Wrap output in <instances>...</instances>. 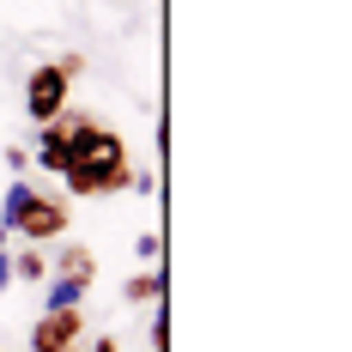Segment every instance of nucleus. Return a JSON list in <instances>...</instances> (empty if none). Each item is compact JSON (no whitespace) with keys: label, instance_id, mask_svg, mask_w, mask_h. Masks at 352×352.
Returning <instances> with one entry per match:
<instances>
[{"label":"nucleus","instance_id":"nucleus-1","mask_svg":"<svg viewBox=\"0 0 352 352\" xmlns=\"http://www.w3.org/2000/svg\"><path fill=\"white\" fill-rule=\"evenodd\" d=\"M134 182V158H128V140L104 128V122H85L67 146V170H61V188L67 201H91V195H122Z\"/></svg>","mask_w":352,"mask_h":352},{"label":"nucleus","instance_id":"nucleus-14","mask_svg":"<svg viewBox=\"0 0 352 352\" xmlns=\"http://www.w3.org/2000/svg\"><path fill=\"white\" fill-rule=\"evenodd\" d=\"M12 285V255H0V292Z\"/></svg>","mask_w":352,"mask_h":352},{"label":"nucleus","instance_id":"nucleus-11","mask_svg":"<svg viewBox=\"0 0 352 352\" xmlns=\"http://www.w3.org/2000/svg\"><path fill=\"white\" fill-rule=\"evenodd\" d=\"M170 346V322H164V304H158V316H152V352Z\"/></svg>","mask_w":352,"mask_h":352},{"label":"nucleus","instance_id":"nucleus-6","mask_svg":"<svg viewBox=\"0 0 352 352\" xmlns=\"http://www.w3.org/2000/svg\"><path fill=\"white\" fill-rule=\"evenodd\" d=\"M122 304H164V267H140L122 280Z\"/></svg>","mask_w":352,"mask_h":352},{"label":"nucleus","instance_id":"nucleus-13","mask_svg":"<svg viewBox=\"0 0 352 352\" xmlns=\"http://www.w3.org/2000/svg\"><path fill=\"white\" fill-rule=\"evenodd\" d=\"M91 352H122V340H116V334H98V340H91Z\"/></svg>","mask_w":352,"mask_h":352},{"label":"nucleus","instance_id":"nucleus-15","mask_svg":"<svg viewBox=\"0 0 352 352\" xmlns=\"http://www.w3.org/2000/svg\"><path fill=\"white\" fill-rule=\"evenodd\" d=\"M6 249H12V237H6V225H0V255H6Z\"/></svg>","mask_w":352,"mask_h":352},{"label":"nucleus","instance_id":"nucleus-10","mask_svg":"<svg viewBox=\"0 0 352 352\" xmlns=\"http://www.w3.org/2000/svg\"><path fill=\"white\" fill-rule=\"evenodd\" d=\"M0 158H6V170H12V176H25V170H31V146H6Z\"/></svg>","mask_w":352,"mask_h":352},{"label":"nucleus","instance_id":"nucleus-2","mask_svg":"<svg viewBox=\"0 0 352 352\" xmlns=\"http://www.w3.org/2000/svg\"><path fill=\"white\" fill-rule=\"evenodd\" d=\"M85 73V55H55V61H36L25 79V116L36 128H49L61 109L73 104V79Z\"/></svg>","mask_w":352,"mask_h":352},{"label":"nucleus","instance_id":"nucleus-5","mask_svg":"<svg viewBox=\"0 0 352 352\" xmlns=\"http://www.w3.org/2000/svg\"><path fill=\"white\" fill-rule=\"evenodd\" d=\"M49 274H67V280H98V255L85 243H61L49 255Z\"/></svg>","mask_w":352,"mask_h":352},{"label":"nucleus","instance_id":"nucleus-8","mask_svg":"<svg viewBox=\"0 0 352 352\" xmlns=\"http://www.w3.org/2000/svg\"><path fill=\"white\" fill-rule=\"evenodd\" d=\"M91 285H98V280H67V274H49V304H43V310H79Z\"/></svg>","mask_w":352,"mask_h":352},{"label":"nucleus","instance_id":"nucleus-7","mask_svg":"<svg viewBox=\"0 0 352 352\" xmlns=\"http://www.w3.org/2000/svg\"><path fill=\"white\" fill-rule=\"evenodd\" d=\"M6 255H12V280L19 285H43L49 280V255L36 243H19V249H6Z\"/></svg>","mask_w":352,"mask_h":352},{"label":"nucleus","instance_id":"nucleus-9","mask_svg":"<svg viewBox=\"0 0 352 352\" xmlns=\"http://www.w3.org/2000/svg\"><path fill=\"white\" fill-rule=\"evenodd\" d=\"M134 255H140L146 267H158V255H164V237H158V231H140V243H134Z\"/></svg>","mask_w":352,"mask_h":352},{"label":"nucleus","instance_id":"nucleus-4","mask_svg":"<svg viewBox=\"0 0 352 352\" xmlns=\"http://www.w3.org/2000/svg\"><path fill=\"white\" fill-rule=\"evenodd\" d=\"M85 346V310H43L31 322V352H79Z\"/></svg>","mask_w":352,"mask_h":352},{"label":"nucleus","instance_id":"nucleus-12","mask_svg":"<svg viewBox=\"0 0 352 352\" xmlns=\"http://www.w3.org/2000/svg\"><path fill=\"white\" fill-rule=\"evenodd\" d=\"M128 188H134V195H152V188H158V176H152V170H134V182H128Z\"/></svg>","mask_w":352,"mask_h":352},{"label":"nucleus","instance_id":"nucleus-3","mask_svg":"<svg viewBox=\"0 0 352 352\" xmlns=\"http://www.w3.org/2000/svg\"><path fill=\"white\" fill-rule=\"evenodd\" d=\"M73 225V207L61 201V195H49V188H31V201H25V212H19V225H12V237L19 243H55V237H67Z\"/></svg>","mask_w":352,"mask_h":352}]
</instances>
